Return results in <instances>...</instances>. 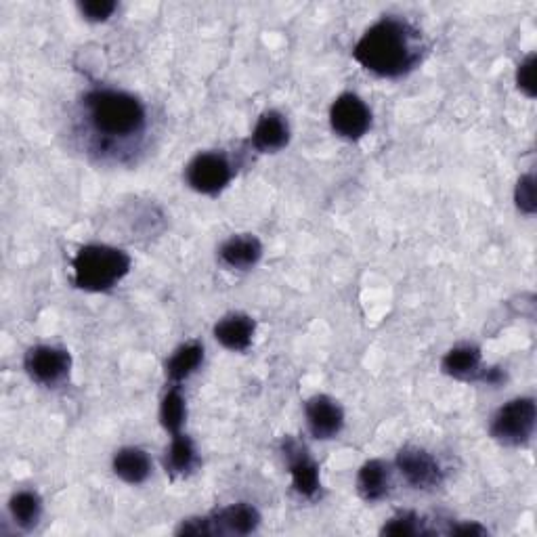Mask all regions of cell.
I'll return each instance as SVG.
<instances>
[{
	"label": "cell",
	"instance_id": "26",
	"mask_svg": "<svg viewBox=\"0 0 537 537\" xmlns=\"http://www.w3.org/2000/svg\"><path fill=\"white\" fill-rule=\"evenodd\" d=\"M489 531L479 523H460L449 529V535H487Z\"/></svg>",
	"mask_w": 537,
	"mask_h": 537
},
{
	"label": "cell",
	"instance_id": "21",
	"mask_svg": "<svg viewBox=\"0 0 537 537\" xmlns=\"http://www.w3.org/2000/svg\"><path fill=\"white\" fill-rule=\"evenodd\" d=\"M9 512H11V519L15 521V525L28 531V529L36 527V523L40 521L42 500L34 491H19L9 502Z\"/></svg>",
	"mask_w": 537,
	"mask_h": 537
},
{
	"label": "cell",
	"instance_id": "13",
	"mask_svg": "<svg viewBox=\"0 0 537 537\" xmlns=\"http://www.w3.org/2000/svg\"><path fill=\"white\" fill-rule=\"evenodd\" d=\"M261 256H263V244L256 235L250 233L233 235V238H229L219 250L221 263L235 271L252 269L261 261Z\"/></svg>",
	"mask_w": 537,
	"mask_h": 537
},
{
	"label": "cell",
	"instance_id": "24",
	"mask_svg": "<svg viewBox=\"0 0 537 537\" xmlns=\"http://www.w3.org/2000/svg\"><path fill=\"white\" fill-rule=\"evenodd\" d=\"M535 66H537V57L535 53L527 55L517 70V87L521 93H525L529 99L537 95V84H535Z\"/></svg>",
	"mask_w": 537,
	"mask_h": 537
},
{
	"label": "cell",
	"instance_id": "20",
	"mask_svg": "<svg viewBox=\"0 0 537 537\" xmlns=\"http://www.w3.org/2000/svg\"><path fill=\"white\" fill-rule=\"evenodd\" d=\"M187 418V403L183 393L179 391V386L173 384L166 391L162 403H160V422L164 426V431L170 435H179L183 431V424Z\"/></svg>",
	"mask_w": 537,
	"mask_h": 537
},
{
	"label": "cell",
	"instance_id": "3",
	"mask_svg": "<svg viewBox=\"0 0 537 537\" xmlns=\"http://www.w3.org/2000/svg\"><path fill=\"white\" fill-rule=\"evenodd\" d=\"M74 286L87 292H107L131 271V256L124 250L105 246V244H89L76 252L74 261Z\"/></svg>",
	"mask_w": 537,
	"mask_h": 537
},
{
	"label": "cell",
	"instance_id": "10",
	"mask_svg": "<svg viewBox=\"0 0 537 537\" xmlns=\"http://www.w3.org/2000/svg\"><path fill=\"white\" fill-rule=\"evenodd\" d=\"M305 416L309 433L319 441L334 439L345 426V412H342L338 401L328 395L311 397L305 405Z\"/></svg>",
	"mask_w": 537,
	"mask_h": 537
},
{
	"label": "cell",
	"instance_id": "8",
	"mask_svg": "<svg viewBox=\"0 0 537 537\" xmlns=\"http://www.w3.org/2000/svg\"><path fill=\"white\" fill-rule=\"evenodd\" d=\"M24 368L34 382L42 386H57L70 376L72 357L61 347L38 345L26 353Z\"/></svg>",
	"mask_w": 537,
	"mask_h": 537
},
{
	"label": "cell",
	"instance_id": "4",
	"mask_svg": "<svg viewBox=\"0 0 537 537\" xmlns=\"http://www.w3.org/2000/svg\"><path fill=\"white\" fill-rule=\"evenodd\" d=\"M261 525V512L252 504L238 502L219 512L210 514V517H196L187 519L177 529L179 535H248L259 529Z\"/></svg>",
	"mask_w": 537,
	"mask_h": 537
},
{
	"label": "cell",
	"instance_id": "19",
	"mask_svg": "<svg viewBox=\"0 0 537 537\" xmlns=\"http://www.w3.org/2000/svg\"><path fill=\"white\" fill-rule=\"evenodd\" d=\"M166 472H170L173 477H185L189 472L198 466V451L193 441L179 433L173 435V441H170V447L166 451Z\"/></svg>",
	"mask_w": 537,
	"mask_h": 537
},
{
	"label": "cell",
	"instance_id": "15",
	"mask_svg": "<svg viewBox=\"0 0 537 537\" xmlns=\"http://www.w3.org/2000/svg\"><path fill=\"white\" fill-rule=\"evenodd\" d=\"M443 374L458 380H481V349L475 345H458L445 353L441 361Z\"/></svg>",
	"mask_w": 537,
	"mask_h": 537
},
{
	"label": "cell",
	"instance_id": "25",
	"mask_svg": "<svg viewBox=\"0 0 537 537\" xmlns=\"http://www.w3.org/2000/svg\"><path fill=\"white\" fill-rule=\"evenodd\" d=\"M78 9L84 15V19L99 24V21H107L114 15L118 3H114V0H84V3L78 5Z\"/></svg>",
	"mask_w": 537,
	"mask_h": 537
},
{
	"label": "cell",
	"instance_id": "16",
	"mask_svg": "<svg viewBox=\"0 0 537 537\" xmlns=\"http://www.w3.org/2000/svg\"><path fill=\"white\" fill-rule=\"evenodd\" d=\"M391 489V470L382 460L365 462L357 472V493L365 502L382 500Z\"/></svg>",
	"mask_w": 537,
	"mask_h": 537
},
{
	"label": "cell",
	"instance_id": "2",
	"mask_svg": "<svg viewBox=\"0 0 537 537\" xmlns=\"http://www.w3.org/2000/svg\"><path fill=\"white\" fill-rule=\"evenodd\" d=\"M84 116L91 131L105 141H128L143 135L147 126L145 105L131 93L97 89L84 97Z\"/></svg>",
	"mask_w": 537,
	"mask_h": 537
},
{
	"label": "cell",
	"instance_id": "7",
	"mask_svg": "<svg viewBox=\"0 0 537 537\" xmlns=\"http://www.w3.org/2000/svg\"><path fill=\"white\" fill-rule=\"evenodd\" d=\"M330 124L338 137L357 141L368 135L372 126V112L359 95L342 93L330 107Z\"/></svg>",
	"mask_w": 537,
	"mask_h": 537
},
{
	"label": "cell",
	"instance_id": "6",
	"mask_svg": "<svg viewBox=\"0 0 537 537\" xmlns=\"http://www.w3.org/2000/svg\"><path fill=\"white\" fill-rule=\"evenodd\" d=\"M185 179L189 187L204 196H217L233 179L231 162L217 152L198 154L187 164Z\"/></svg>",
	"mask_w": 537,
	"mask_h": 537
},
{
	"label": "cell",
	"instance_id": "9",
	"mask_svg": "<svg viewBox=\"0 0 537 537\" xmlns=\"http://www.w3.org/2000/svg\"><path fill=\"white\" fill-rule=\"evenodd\" d=\"M403 479L414 489H433L443 481L441 464L433 454L420 447H403L395 460Z\"/></svg>",
	"mask_w": 537,
	"mask_h": 537
},
{
	"label": "cell",
	"instance_id": "23",
	"mask_svg": "<svg viewBox=\"0 0 537 537\" xmlns=\"http://www.w3.org/2000/svg\"><path fill=\"white\" fill-rule=\"evenodd\" d=\"M514 202H517V208L527 214V217H531V214H535V208H537V198H535V177L529 173V175H523L517 183V187H514Z\"/></svg>",
	"mask_w": 537,
	"mask_h": 537
},
{
	"label": "cell",
	"instance_id": "14",
	"mask_svg": "<svg viewBox=\"0 0 537 537\" xmlns=\"http://www.w3.org/2000/svg\"><path fill=\"white\" fill-rule=\"evenodd\" d=\"M256 324L250 315L244 313H231L219 319V324L214 326V338L229 351L242 353L252 345Z\"/></svg>",
	"mask_w": 537,
	"mask_h": 537
},
{
	"label": "cell",
	"instance_id": "18",
	"mask_svg": "<svg viewBox=\"0 0 537 537\" xmlns=\"http://www.w3.org/2000/svg\"><path fill=\"white\" fill-rule=\"evenodd\" d=\"M202 363H204V347L200 342H185V345H181L166 361V378L173 384H179L187 380L191 374H196Z\"/></svg>",
	"mask_w": 537,
	"mask_h": 537
},
{
	"label": "cell",
	"instance_id": "12",
	"mask_svg": "<svg viewBox=\"0 0 537 537\" xmlns=\"http://www.w3.org/2000/svg\"><path fill=\"white\" fill-rule=\"evenodd\" d=\"M290 143V124L275 110L265 112L252 131V145L263 154H275Z\"/></svg>",
	"mask_w": 537,
	"mask_h": 537
},
{
	"label": "cell",
	"instance_id": "22",
	"mask_svg": "<svg viewBox=\"0 0 537 537\" xmlns=\"http://www.w3.org/2000/svg\"><path fill=\"white\" fill-rule=\"evenodd\" d=\"M380 533L393 535V537H412V535H420L424 531L420 527V519L416 517L414 512H403V514H397V517H393L389 523H384Z\"/></svg>",
	"mask_w": 537,
	"mask_h": 537
},
{
	"label": "cell",
	"instance_id": "11",
	"mask_svg": "<svg viewBox=\"0 0 537 537\" xmlns=\"http://www.w3.org/2000/svg\"><path fill=\"white\" fill-rule=\"evenodd\" d=\"M284 454H286L288 468H290L292 487L303 498H313L315 493L319 491V487H321L319 485V468H317V464L309 458L305 447H300L292 439H286Z\"/></svg>",
	"mask_w": 537,
	"mask_h": 537
},
{
	"label": "cell",
	"instance_id": "5",
	"mask_svg": "<svg viewBox=\"0 0 537 537\" xmlns=\"http://www.w3.org/2000/svg\"><path fill=\"white\" fill-rule=\"evenodd\" d=\"M537 422V407L531 397H517L502 405L491 418L489 433L502 445L519 447L531 441Z\"/></svg>",
	"mask_w": 537,
	"mask_h": 537
},
{
	"label": "cell",
	"instance_id": "1",
	"mask_svg": "<svg viewBox=\"0 0 537 537\" xmlns=\"http://www.w3.org/2000/svg\"><path fill=\"white\" fill-rule=\"evenodd\" d=\"M353 57L361 68L380 78H399L420 59L418 34L401 19L384 17L357 40Z\"/></svg>",
	"mask_w": 537,
	"mask_h": 537
},
{
	"label": "cell",
	"instance_id": "17",
	"mask_svg": "<svg viewBox=\"0 0 537 537\" xmlns=\"http://www.w3.org/2000/svg\"><path fill=\"white\" fill-rule=\"evenodd\" d=\"M116 477L128 485H141L152 475V460L139 447H122L112 460Z\"/></svg>",
	"mask_w": 537,
	"mask_h": 537
}]
</instances>
